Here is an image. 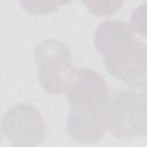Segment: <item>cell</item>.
I'll use <instances>...</instances> for the list:
<instances>
[{"mask_svg":"<svg viewBox=\"0 0 147 147\" xmlns=\"http://www.w3.org/2000/svg\"><path fill=\"white\" fill-rule=\"evenodd\" d=\"M94 46L109 74L133 88L147 87V47L124 21L107 20L99 24Z\"/></svg>","mask_w":147,"mask_h":147,"instance_id":"6da1fadb","label":"cell"},{"mask_svg":"<svg viewBox=\"0 0 147 147\" xmlns=\"http://www.w3.org/2000/svg\"><path fill=\"white\" fill-rule=\"evenodd\" d=\"M34 60L39 69V83L46 93L60 95L68 91L76 69L65 44L55 39L40 41L34 49Z\"/></svg>","mask_w":147,"mask_h":147,"instance_id":"7a4b0ae2","label":"cell"},{"mask_svg":"<svg viewBox=\"0 0 147 147\" xmlns=\"http://www.w3.org/2000/svg\"><path fill=\"white\" fill-rule=\"evenodd\" d=\"M109 131L118 138H147V90L118 91L109 98Z\"/></svg>","mask_w":147,"mask_h":147,"instance_id":"3957f363","label":"cell"},{"mask_svg":"<svg viewBox=\"0 0 147 147\" xmlns=\"http://www.w3.org/2000/svg\"><path fill=\"white\" fill-rule=\"evenodd\" d=\"M3 134L16 147H37L46 138V123L39 110L29 103L10 107L1 123Z\"/></svg>","mask_w":147,"mask_h":147,"instance_id":"277c9868","label":"cell"},{"mask_svg":"<svg viewBox=\"0 0 147 147\" xmlns=\"http://www.w3.org/2000/svg\"><path fill=\"white\" fill-rule=\"evenodd\" d=\"M110 94L107 82L95 70L88 68L76 69L75 77L67 91L72 110L106 106Z\"/></svg>","mask_w":147,"mask_h":147,"instance_id":"5b68a950","label":"cell"},{"mask_svg":"<svg viewBox=\"0 0 147 147\" xmlns=\"http://www.w3.org/2000/svg\"><path fill=\"white\" fill-rule=\"evenodd\" d=\"M109 101L106 106L70 110L65 127L70 137L83 144L99 141L109 131Z\"/></svg>","mask_w":147,"mask_h":147,"instance_id":"8992f818","label":"cell"},{"mask_svg":"<svg viewBox=\"0 0 147 147\" xmlns=\"http://www.w3.org/2000/svg\"><path fill=\"white\" fill-rule=\"evenodd\" d=\"M130 28L141 37L147 38V2L134 8L130 18Z\"/></svg>","mask_w":147,"mask_h":147,"instance_id":"52a82bcc","label":"cell"},{"mask_svg":"<svg viewBox=\"0 0 147 147\" xmlns=\"http://www.w3.org/2000/svg\"><path fill=\"white\" fill-rule=\"evenodd\" d=\"M91 13L99 16H107L116 13L123 5L122 1H92L83 2Z\"/></svg>","mask_w":147,"mask_h":147,"instance_id":"ba28073f","label":"cell"},{"mask_svg":"<svg viewBox=\"0 0 147 147\" xmlns=\"http://www.w3.org/2000/svg\"><path fill=\"white\" fill-rule=\"evenodd\" d=\"M28 13L36 15L49 14L56 10L63 2H36V1H22L20 3Z\"/></svg>","mask_w":147,"mask_h":147,"instance_id":"9c48e42d","label":"cell"}]
</instances>
